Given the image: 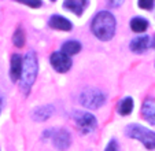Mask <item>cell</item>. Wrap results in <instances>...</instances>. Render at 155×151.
I'll use <instances>...</instances> for the list:
<instances>
[{
	"instance_id": "1",
	"label": "cell",
	"mask_w": 155,
	"mask_h": 151,
	"mask_svg": "<svg viewBox=\"0 0 155 151\" xmlns=\"http://www.w3.org/2000/svg\"><path fill=\"white\" fill-rule=\"evenodd\" d=\"M115 18L111 12L100 11L92 19V32L99 40L108 41L115 33Z\"/></svg>"
},
{
	"instance_id": "2",
	"label": "cell",
	"mask_w": 155,
	"mask_h": 151,
	"mask_svg": "<svg viewBox=\"0 0 155 151\" xmlns=\"http://www.w3.org/2000/svg\"><path fill=\"white\" fill-rule=\"evenodd\" d=\"M37 58L33 52H28L22 59V72H21V89L25 93L29 92L37 76Z\"/></svg>"
},
{
	"instance_id": "3",
	"label": "cell",
	"mask_w": 155,
	"mask_h": 151,
	"mask_svg": "<svg viewBox=\"0 0 155 151\" xmlns=\"http://www.w3.org/2000/svg\"><path fill=\"white\" fill-rule=\"evenodd\" d=\"M125 133L128 137L136 139L144 144V147L148 150H154L155 148V132L150 131V129L144 128L139 124H130L126 126Z\"/></svg>"
},
{
	"instance_id": "4",
	"label": "cell",
	"mask_w": 155,
	"mask_h": 151,
	"mask_svg": "<svg viewBox=\"0 0 155 151\" xmlns=\"http://www.w3.org/2000/svg\"><path fill=\"white\" fill-rule=\"evenodd\" d=\"M80 102L84 107L87 109H99L100 106L104 105L106 102V96L102 91L96 89V88H91V89H85L80 95Z\"/></svg>"
},
{
	"instance_id": "5",
	"label": "cell",
	"mask_w": 155,
	"mask_h": 151,
	"mask_svg": "<svg viewBox=\"0 0 155 151\" xmlns=\"http://www.w3.org/2000/svg\"><path fill=\"white\" fill-rule=\"evenodd\" d=\"M73 118L77 124V128L82 132L84 135L91 133L97 125V121L91 113H87V111H76L73 114Z\"/></svg>"
},
{
	"instance_id": "6",
	"label": "cell",
	"mask_w": 155,
	"mask_h": 151,
	"mask_svg": "<svg viewBox=\"0 0 155 151\" xmlns=\"http://www.w3.org/2000/svg\"><path fill=\"white\" fill-rule=\"evenodd\" d=\"M50 62H51V65H52V67L58 73H66V72H69L70 67H71L70 56L64 55V54L61 52V51L54 52L52 55H51V58H50Z\"/></svg>"
},
{
	"instance_id": "7",
	"label": "cell",
	"mask_w": 155,
	"mask_h": 151,
	"mask_svg": "<svg viewBox=\"0 0 155 151\" xmlns=\"http://www.w3.org/2000/svg\"><path fill=\"white\" fill-rule=\"evenodd\" d=\"M51 136H52L54 146L61 151L66 150L71 143L70 133H69L68 131H64V129H58V131H55V133H52Z\"/></svg>"
},
{
	"instance_id": "8",
	"label": "cell",
	"mask_w": 155,
	"mask_h": 151,
	"mask_svg": "<svg viewBox=\"0 0 155 151\" xmlns=\"http://www.w3.org/2000/svg\"><path fill=\"white\" fill-rule=\"evenodd\" d=\"M150 47V37L147 35L137 36L130 41V49L136 54H143Z\"/></svg>"
},
{
	"instance_id": "9",
	"label": "cell",
	"mask_w": 155,
	"mask_h": 151,
	"mask_svg": "<svg viewBox=\"0 0 155 151\" xmlns=\"http://www.w3.org/2000/svg\"><path fill=\"white\" fill-rule=\"evenodd\" d=\"M50 26L56 30H63V32H69L71 30V22L66 18L61 17V15H52L48 21Z\"/></svg>"
},
{
	"instance_id": "10",
	"label": "cell",
	"mask_w": 155,
	"mask_h": 151,
	"mask_svg": "<svg viewBox=\"0 0 155 151\" xmlns=\"http://www.w3.org/2000/svg\"><path fill=\"white\" fill-rule=\"evenodd\" d=\"M54 113V106L51 105H45V106H40L36 107L32 113V118L37 122H43L45 119H48Z\"/></svg>"
},
{
	"instance_id": "11",
	"label": "cell",
	"mask_w": 155,
	"mask_h": 151,
	"mask_svg": "<svg viewBox=\"0 0 155 151\" xmlns=\"http://www.w3.org/2000/svg\"><path fill=\"white\" fill-rule=\"evenodd\" d=\"M21 72H22V56L14 54L11 56V67H10V77H11L12 81L19 80Z\"/></svg>"
},
{
	"instance_id": "12",
	"label": "cell",
	"mask_w": 155,
	"mask_h": 151,
	"mask_svg": "<svg viewBox=\"0 0 155 151\" xmlns=\"http://www.w3.org/2000/svg\"><path fill=\"white\" fill-rule=\"evenodd\" d=\"M141 113H143V117L150 124L155 125V100L154 99H147L146 102L143 103Z\"/></svg>"
},
{
	"instance_id": "13",
	"label": "cell",
	"mask_w": 155,
	"mask_h": 151,
	"mask_svg": "<svg viewBox=\"0 0 155 151\" xmlns=\"http://www.w3.org/2000/svg\"><path fill=\"white\" fill-rule=\"evenodd\" d=\"M87 6H88V2H85V0H82V2L69 0V2H64V3H63L64 8L70 10V11H73L74 14H77V15H81L82 11L85 10V7H87Z\"/></svg>"
},
{
	"instance_id": "14",
	"label": "cell",
	"mask_w": 155,
	"mask_h": 151,
	"mask_svg": "<svg viewBox=\"0 0 155 151\" xmlns=\"http://www.w3.org/2000/svg\"><path fill=\"white\" fill-rule=\"evenodd\" d=\"M80 49H81V44L78 41H74V40H70V41H66V43L62 45V51L64 55H74V54L80 52Z\"/></svg>"
},
{
	"instance_id": "15",
	"label": "cell",
	"mask_w": 155,
	"mask_h": 151,
	"mask_svg": "<svg viewBox=\"0 0 155 151\" xmlns=\"http://www.w3.org/2000/svg\"><path fill=\"white\" fill-rule=\"evenodd\" d=\"M130 28L133 32L136 33H141V32H146L147 28H148V21L144 19V18L140 17H136L130 21Z\"/></svg>"
},
{
	"instance_id": "16",
	"label": "cell",
	"mask_w": 155,
	"mask_h": 151,
	"mask_svg": "<svg viewBox=\"0 0 155 151\" xmlns=\"http://www.w3.org/2000/svg\"><path fill=\"white\" fill-rule=\"evenodd\" d=\"M133 110V99L132 98H125L120 102V106H118V113L121 116H128L130 114V111Z\"/></svg>"
},
{
	"instance_id": "17",
	"label": "cell",
	"mask_w": 155,
	"mask_h": 151,
	"mask_svg": "<svg viewBox=\"0 0 155 151\" xmlns=\"http://www.w3.org/2000/svg\"><path fill=\"white\" fill-rule=\"evenodd\" d=\"M12 43H14L17 47H22V45H24V44H25V32H24V29L18 28V29L15 30L14 36H12Z\"/></svg>"
},
{
	"instance_id": "18",
	"label": "cell",
	"mask_w": 155,
	"mask_h": 151,
	"mask_svg": "<svg viewBox=\"0 0 155 151\" xmlns=\"http://www.w3.org/2000/svg\"><path fill=\"white\" fill-rule=\"evenodd\" d=\"M139 7L144 10H151L154 7V2H151V0H141V2H139Z\"/></svg>"
},
{
	"instance_id": "19",
	"label": "cell",
	"mask_w": 155,
	"mask_h": 151,
	"mask_svg": "<svg viewBox=\"0 0 155 151\" xmlns=\"http://www.w3.org/2000/svg\"><path fill=\"white\" fill-rule=\"evenodd\" d=\"M21 3L26 4V6H29V7H33V8H37V7L41 6V2H40V0H22Z\"/></svg>"
},
{
	"instance_id": "20",
	"label": "cell",
	"mask_w": 155,
	"mask_h": 151,
	"mask_svg": "<svg viewBox=\"0 0 155 151\" xmlns=\"http://www.w3.org/2000/svg\"><path fill=\"white\" fill-rule=\"evenodd\" d=\"M106 151H118V144L115 140H111V142L108 143L107 148H106Z\"/></svg>"
},
{
	"instance_id": "21",
	"label": "cell",
	"mask_w": 155,
	"mask_h": 151,
	"mask_svg": "<svg viewBox=\"0 0 155 151\" xmlns=\"http://www.w3.org/2000/svg\"><path fill=\"white\" fill-rule=\"evenodd\" d=\"M154 47H155V39H154Z\"/></svg>"
}]
</instances>
